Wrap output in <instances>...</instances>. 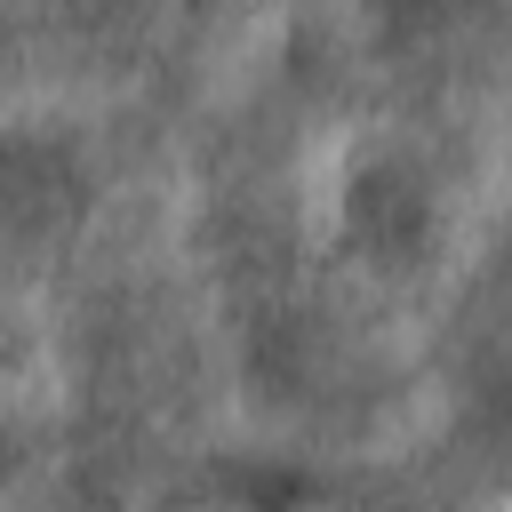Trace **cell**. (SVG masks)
I'll use <instances>...</instances> for the list:
<instances>
[{"instance_id":"cell-2","label":"cell","mask_w":512,"mask_h":512,"mask_svg":"<svg viewBox=\"0 0 512 512\" xmlns=\"http://www.w3.org/2000/svg\"><path fill=\"white\" fill-rule=\"evenodd\" d=\"M376 32L400 48V56H464V48H488L496 40V0H376Z\"/></svg>"},{"instance_id":"cell-1","label":"cell","mask_w":512,"mask_h":512,"mask_svg":"<svg viewBox=\"0 0 512 512\" xmlns=\"http://www.w3.org/2000/svg\"><path fill=\"white\" fill-rule=\"evenodd\" d=\"M344 240L384 264V272H416L440 248V184L408 160V152H376L352 168L344 184Z\"/></svg>"}]
</instances>
